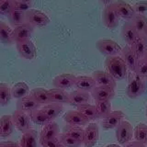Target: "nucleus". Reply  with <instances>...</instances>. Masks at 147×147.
Instances as JSON below:
<instances>
[{
    "label": "nucleus",
    "instance_id": "5fc2aeb1",
    "mask_svg": "<svg viewBox=\"0 0 147 147\" xmlns=\"http://www.w3.org/2000/svg\"><path fill=\"white\" fill-rule=\"evenodd\" d=\"M18 147H20V146H18Z\"/></svg>",
    "mask_w": 147,
    "mask_h": 147
},
{
    "label": "nucleus",
    "instance_id": "c03bdc74",
    "mask_svg": "<svg viewBox=\"0 0 147 147\" xmlns=\"http://www.w3.org/2000/svg\"><path fill=\"white\" fill-rule=\"evenodd\" d=\"M14 9L20 10L21 12H27L30 9H31V2H22L15 0V4H14Z\"/></svg>",
    "mask_w": 147,
    "mask_h": 147
},
{
    "label": "nucleus",
    "instance_id": "c9c22d12",
    "mask_svg": "<svg viewBox=\"0 0 147 147\" xmlns=\"http://www.w3.org/2000/svg\"><path fill=\"white\" fill-rule=\"evenodd\" d=\"M12 98L11 88L6 83H0V105L6 107Z\"/></svg>",
    "mask_w": 147,
    "mask_h": 147
},
{
    "label": "nucleus",
    "instance_id": "ea45409f",
    "mask_svg": "<svg viewBox=\"0 0 147 147\" xmlns=\"http://www.w3.org/2000/svg\"><path fill=\"white\" fill-rule=\"evenodd\" d=\"M134 73L139 76L141 78H142L144 80L147 78V62L144 58L139 59Z\"/></svg>",
    "mask_w": 147,
    "mask_h": 147
},
{
    "label": "nucleus",
    "instance_id": "a18cd8bd",
    "mask_svg": "<svg viewBox=\"0 0 147 147\" xmlns=\"http://www.w3.org/2000/svg\"><path fill=\"white\" fill-rule=\"evenodd\" d=\"M20 144L17 142L13 141H7V142H0V147H18Z\"/></svg>",
    "mask_w": 147,
    "mask_h": 147
},
{
    "label": "nucleus",
    "instance_id": "7ed1b4c3",
    "mask_svg": "<svg viewBox=\"0 0 147 147\" xmlns=\"http://www.w3.org/2000/svg\"><path fill=\"white\" fill-rule=\"evenodd\" d=\"M96 47L101 53L106 55L107 57L118 56L119 54H121L122 50L118 42L109 39H101L98 40L96 43Z\"/></svg>",
    "mask_w": 147,
    "mask_h": 147
},
{
    "label": "nucleus",
    "instance_id": "20e7f679",
    "mask_svg": "<svg viewBox=\"0 0 147 147\" xmlns=\"http://www.w3.org/2000/svg\"><path fill=\"white\" fill-rule=\"evenodd\" d=\"M26 22L31 27L41 28L47 26L50 23V18L46 14L38 9H30L25 13Z\"/></svg>",
    "mask_w": 147,
    "mask_h": 147
},
{
    "label": "nucleus",
    "instance_id": "bb28decb",
    "mask_svg": "<svg viewBox=\"0 0 147 147\" xmlns=\"http://www.w3.org/2000/svg\"><path fill=\"white\" fill-rule=\"evenodd\" d=\"M63 105L58 104V103H49L47 105H45L42 107L43 112L46 114L51 121H53V119H56L60 113L63 111Z\"/></svg>",
    "mask_w": 147,
    "mask_h": 147
},
{
    "label": "nucleus",
    "instance_id": "2f4dec72",
    "mask_svg": "<svg viewBox=\"0 0 147 147\" xmlns=\"http://www.w3.org/2000/svg\"><path fill=\"white\" fill-rule=\"evenodd\" d=\"M96 109L98 112V119H105L108 115L110 114L111 110V104L109 100L105 101H96Z\"/></svg>",
    "mask_w": 147,
    "mask_h": 147
},
{
    "label": "nucleus",
    "instance_id": "72a5a7b5",
    "mask_svg": "<svg viewBox=\"0 0 147 147\" xmlns=\"http://www.w3.org/2000/svg\"><path fill=\"white\" fill-rule=\"evenodd\" d=\"M30 118L35 124H38V125L44 126L49 122H51L50 119L46 116V114L43 112V110L41 109H37L32 112H30Z\"/></svg>",
    "mask_w": 147,
    "mask_h": 147
},
{
    "label": "nucleus",
    "instance_id": "423d86ee",
    "mask_svg": "<svg viewBox=\"0 0 147 147\" xmlns=\"http://www.w3.org/2000/svg\"><path fill=\"white\" fill-rule=\"evenodd\" d=\"M133 137V128L129 121H123L116 129V138L119 144H125Z\"/></svg>",
    "mask_w": 147,
    "mask_h": 147
},
{
    "label": "nucleus",
    "instance_id": "4468645a",
    "mask_svg": "<svg viewBox=\"0 0 147 147\" xmlns=\"http://www.w3.org/2000/svg\"><path fill=\"white\" fill-rule=\"evenodd\" d=\"M76 78V76L72 75V74H62V75H59L53 78V85L54 88L64 90L75 86Z\"/></svg>",
    "mask_w": 147,
    "mask_h": 147
},
{
    "label": "nucleus",
    "instance_id": "f3484780",
    "mask_svg": "<svg viewBox=\"0 0 147 147\" xmlns=\"http://www.w3.org/2000/svg\"><path fill=\"white\" fill-rule=\"evenodd\" d=\"M64 121L69 125L74 126H85L88 123V119H87L84 115L78 110H69L68 112L64 115Z\"/></svg>",
    "mask_w": 147,
    "mask_h": 147
},
{
    "label": "nucleus",
    "instance_id": "1a4fd4ad",
    "mask_svg": "<svg viewBox=\"0 0 147 147\" xmlns=\"http://www.w3.org/2000/svg\"><path fill=\"white\" fill-rule=\"evenodd\" d=\"M32 32H33V27H31L28 23H24L20 26H17L13 30V40L16 43L22 42L30 40Z\"/></svg>",
    "mask_w": 147,
    "mask_h": 147
},
{
    "label": "nucleus",
    "instance_id": "3c124183",
    "mask_svg": "<svg viewBox=\"0 0 147 147\" xmlns=\"http://www.w3.org/2000/svg\"><path fill=\"white\" fill-rule=\"evenodd\" d=\"M144 35L146 36V38H147V27L145 28V30H144Z\"/></svg>",
    "mask_w": 147,
    "mask_h": 147
},
{
    "label": "nucleus",
    "instance_id": "5701e85b",
    "mask_svg": "<svg viewBox=\"0 0 147 147\" xmlns=\"http://www.w3.org/2000/svg\"><path fill=\"white\" fill-rule=\"evenodd\" d=\"M14 123L12 115H4L0 118V136L8 137L14 131Z\"/></svg>",
    "mask_w": 147,
    "mask_h": 147
},
{
    "label": "nucleus",
    "instance_id": "b1692460",
    "mask_svg": "<svg viewBox=\"0 0 147 147\" xmlns=\"http://www.w3.org/2000/svg\"><path fill=\"white\" fill-rule=\"evenodd\" d=\"M20 147H38V132L30 129L23 133Z\"/></svg>",
    "mask_w": 147,
    "mask_h": 147
},
{
    "label": "nucleus",
    "instance_id": "cd10ccee",
    "mask_svg": "<svg viewBox=\"0 0 147 147\" xmlns=\"http://www.w3.org/2000/svg\"><path fill=\"white\" fill-rule=\"evenodd\" d=\"M30 95L33 96L40 105L45 106L51 103L49 91L47 89L43 88V87H37V88L32 89Z\"/></svg>",
    "mask_w": 147,
    "mask_h": 147
},
{
    "label": "nucleus",
    "instance_id": "e433bc0d",
    "mask_svg": "<svg viewBox=\"0 0 147 147\" xmlns=\"http://www.w3.org/2000/svg\"><path fill=\"white\" fill-rule=\"evenodd\" d=\"M131 24L134 26L138 33H144L145 28L147 27V18L144 15L135 14L133 18L130 20Z\"/></svg>",
    "mask_w": 147,
    "mask_h": 147
},
{
    "label": "nucleus",
    "instance_id": "473e14b6",
    "mask_svg": "<svg viewBox=\"0 0 147 147\" xmlns=\"http://www.w3.org/2000/svg\"><path fill=\"white\" fill-rule=\"evenodd\" d=\"M7 18L9 22H10V24L14 28L26 23L25 12H21L20 10H17V9H13V10L7 15Z\"/></svg>",
    "mask_w": 147,
    "mask_h": 147
},
{
    "label": "nucleus",
    "instance_id": "7c9ffc66",
    "mask_svg": "<svg viewBox=\"0 0 147 147\" xmlns=\"http://www.w3.org/2000/svg\"><path fill=\"white\" fill-rule=\"evenodd\" d=\"M13 41V30L6 23L0 22V42L11 44Z\"/></svg>",
    "mask_w": 147,
    "mask_h": 147
},
{
    "label": "nucleus",
    "instance_id": "9b49d317",
    "mask_svg": "<svg viewBox=\"0 0 147 147\" xmlns=\"http://www.w3.org/2000/svg\"><path fill=\"white\" fill-rule=\"evenodd\" d=\"M92 77L95 80L96 84L98 86H107L115 89L117 86L116 80L109 75L108 72L105 71H95L92 75Z\"/></svg>",
    "mask_w": 147,
    "mask_h": 147
},
{
    "label": "nucleus",
    "instance_id": "6ab92c4d",
    "mask_svg": "<svg viewBox=\"0 0 147 147\" xmlns=\"http://www.w3.org/2000/svg\"><path fill=\"white\" fill-rule=\"evenodd\" d=\"M138 59H144L147 53V38L144 33H140L131 46Z\"/></svg>",
    "mask_w": 147,
    "mask_h": 147
},
{
    "label": "nucleus",
    "instance_id": "4c0bfd02",
    "mask_svg": "<svg viewBox=\"0 0 147 147\" xmlns=\"http://www.w3.org/2000/svg\"><path fill=\"white\" fill-rule=\"evenodd\" d=\"M63 133L71 136L75 139L83 142V137H84V130L79 126H74V125H67L64 127Z\"/></svg>",
    "mask_w": 147,
    "mask_h": 147
},
{
    "label": "nucleus",
    "instance_id": "864d4df0",
    "mask_svg": "<svg viewBox=\"0 0 147 147\" xmlns=\"http://www.w3.org/2000/svg\"><path fill=\"white\" fill-rule=\"evenodd\" d=\"M60 147H64V146H63V145H61V146H60Z\"/></svg>",
    "mask_w": 147,
    "mask_h": 147
},
{
    "label": "nucleus",
    "instance_id": "c85d7f7f",
    "mask_svg": "<svg viewBox=\"0 0 147 147\" xmlns=\"http://www.w3.org/2000/svg\"><path fill=\"white\" fill-rule=\"evenodd\" d=\"M30 92V87L24 82H18L15 84L11 88V96L16 99L24 98Z\"/></svg>",
    "mask_w": 147,
    "mask_h": 147
},
{
    "label": "nucleus",
    "instance_id": "dca6fc26",
    "mask_svg": "<svg viewBox=\"0 0 147 147\" xmlns=\"http://www.w3.org/2000/svg\"><path fill=\"white\" fill-rule=\"evenodd\" d=\"M121 55H122L121 58L123 59V61L125 62L127 68L131 72L134 73L135 69H136L137 63H138V61H139V59H138L136 54L132 51L131 46H129V45L124 46L121 50Z\"/></svg>",
    "mask_w": 147,
    "mask_h": 147
},
{
    "label": "nucleus",
    "instance_id": "a878e982",
    "mask_svg": "<svg viewBox=\"0 0 147 147\" xmlns=\"http://www.w3.org/2000/svg\"><path fill=\"white\" fill-rule=\"evenodd\" d=\"M60 132V128L55 121H51L43 126L40 133V139H53L57 138Z\"/></svg>",
    "mask_w": 147,
    "mask_h": 147
},
{
    "label": "nucleus",
    "instance_id": "a211bd4d",
    "mask_svg": "<svg viewBox=\"0 0 147 147\" xmlns=\"http://www.w3.org/2000/svg\"><path fill=\"white\" fill-rule=\"evenodd\" d=\"M91 96L96 101H105L112 99L115 96V89L107 86H96L91 91Z\"/></svg>",
    "mask_w": 147,
    "mask_h": 147
},
{
    "label": "nucleus",
    "instance_id": "ddd939ff",
    "mask_svg": "<svg viewBox=\"0 0 147 147\" xmlns=\"http://www.w3.org/2000/svg\"><path fill=\"white\" fill-rule=\"evenodd\" d=\"M17 50L20 55L27 60H33L36 57L37 50L30 40L17 43Z\"/></svg>",
    "mask_w": 147,
    "mask_h": 147
},
{
    "label": "nucleus",
    "instance_id": "4be33fe9",
    "mask_svg": "<svg viewBox=\"0 0 147 147\" xmlns=\"http://www.w3.org/2000/svg\"><path fill=\"white\" fill-rule=\"evenodd\" d=\"M75 86L78 90L89 92L92 91L96 86V84L92 76H76Z\"/></svg>",
    "mask_w": 147,
    "mask_h": 147
},
{
    "label": "nucleus",
    "instance_id": "6e6552de",
    "mask_svg": "<svg viewBox=\"0 0 147 147\" xmlns=\"http://www.w3.org/2000/svg\"><path fill=\"white\" fill-rule=\"evenodd\" d=\"M98 140V124L90 123L84 130L83 144L86 147H93L96 144Z\"/></svg>",
    "mask_w": 147,
    "mask_h": 147
},
{
    "label": "nucleus",
    "instance_id": "2eb2a0df",
    "mask_svg": "<svg viewBox=\"0 0 147 147\" xmlns=\"http://www.w3.org/2000/svg\"><path fill=\"white\" fill-rule=\"evenodd\" d=\"M40 104L37 102L36 99L31 95H27L24 98L18 99L16 107L18 110H21L23 112H32L33 110L39 109Z\"/></svg>",
    "mask_w": 147,
    "mask_h": 147
},
{
    "label": "nucleus",
    "instance_id": "49530a36",
    "mask_svg": "<svg viewBox=\"0 0 147 147\" xmlns=\"http://www.w3.org/2000/svg\"><path fill=\"white\" fill-rule=\"evenodd\" d=\"M124 147H146V145L138 141H133V142H129V144H126Z\"/></svg>",
    "mask_w": 147,
    "mask_h": 147
},
{
    "label": "nucleus",
    "instance_id": "79ce46f5",
    "mask_svg": "<svg viewBox=\"0 0 147 147\" xmlns=\"http://www.w3.org/2000/svg\"><path fill=\"white\" fill-rule=\"evenodd\" d=\"M40 144L42 147H60L62 145L59 138L53 139H40Z\"/></svg>",
    "mask_w": 147,
    "mask_h": 147
},
{
    "label": "nucleus",
    "instance_id": "39448f33",
    "mask_svg": "<svg viewBox=\"0 0 147 147\" xmlns=\"http://www.w3.org/2000/svg\"><path fill=\"white\" fill-rule=\"evenodd\" d=\"M119 18L116 12L113 4L106 6L102 12V22L106 28L109 30L116 29L119 25Z\"/></svg>",
    "mask_w": 147,
    "mask_h": 147
},
{
    "label": "nucleus",
    "instance_id": "37998d69",
    "mask_svg": "<svg viewBox=\"0 0 147 147\" xmlns=\"http://www.w3.org/2000/svg\"><path fill=\"white\" fill-rule=\"evenodd\" d=\"M133 10L135 14H140V15H144L147 12V1H139L135 3L132 6Z\"/></svg>",
    "mask_w": 147,
    "mask_h": 147
},
{
    "label": "nucleus",
    "instance_id": "f257e3e1",
    "mask_svg": "<svg viewBox=\"0 0 147 147\" xmlns=\"http://www.w3.org/2000/svg\"><path fill=\"white\" fill-rule=\"evenodd\" d=\"M107 72L115 80H122L127 76L128 68L121 56H109L105 60Z\"/></svg>",
    "mask_w": 147,
    "mask_h": 147
},
{
    "label": "nucleus",
    "instance_id": "393cba45",
    "mask_svg": "<svg viewBox=\"0 0 147 147\" xmlns=\"http://www.w3.org/2000/svg\"><path fill=\"white\" fill-rule=\"evenodd\" d=\"M49 95L51 103H58V104H68L69 103V94L63 89L52 88L49 89Z\"/></svg>",
    "mask_w": 147,
    "mask_h": 147
},
{
    "label": "nucleus",
    "instance_id": "de8ad7c7",
    "mask_svg": "<svg viewBox=\"0 0 147 147\" xmlns=\"http://www.w3.org/2000/svg\"><path fill=\"white\" fill-rule=\"evenodd\" d=\"M113 1H114V0H99V2L102 4V5H104L105 7L106 6H109V5L113 4Z\"/></svg>",
    "mask_w": 147,
    "mask_h": 147
},
{
    "label": "nucleus",
    "instance_id": "c756f323",
    "mask_svg": "<svg viewBox=\"0 0 147 147\" xmlns=\"http://www.w3.org/2000/svg\"><path fill=\"white\" fill-rule=\"evenodd\" d=\"M77 110L84 115L88 121H94V119H98V112H96V109L95 105H91L89 103L83 104L81 106H78Z\"/></svg>",
    "mask_w": 147,
    "mask_h": 147
},
{
    "label": "nucleus",
    "instance_id": "a19ab883",
    "mask_svg": "<svg viewBox=\"0 0 147 147\" xmlns=\"http://www.w3.org/2000/svg\"><path fill=\"white\" fill-rule=\"evenodd\" d=\"M15 0H0V15L7 16L14 9Z\"/></svg>",
    "mask_w": 147,
    "mask_h": 147
},
{
    "label": "nucleus",
    "instance_id": "f704fd0d",
    "mask_svg": "<svg viewBox=\"0 0 147 147\" xmlns=\"http://www.w3.org/2000/svg\"><path fill=\"white\" fill-rule=\"evenodd\" d=\"M133 137L144 144H147V125L144 123H139L133 130Z\"/></svg>",
    "mask_w": 147,
    "mask_h": 147
},
{
    "label": "nucleus",
    "instance_id": "8fccbe9b",
    "mask_svg": "<svg viewBox=\"0 0 147 147\" xmlns=\"http://www.w3.org/2000/svg\"><path fill=\"white\" fill-rule=\"evenodd\" d=\"M18 1H22V2H31L32 0H18Z\"/></svg>",
    "mask_w": 147,
    "mask_h": 147
},
{
    "label": "nucleus",
    "instance_id": "09e8293b",
    "mask_svg": "<svg viewBox=\"0 0 147 147\" xmlns=\"http://www.w3.org/2000/svg\"><path fill=\"white\" fill-rule=\"evenodd\" d=\"M106 147H121L119 144H109V145H107Z\"/></svg>",
    "mask_w": 147,
    "mask_h": 147
},
{
    "label": "nucleus",
    "instance_id": "f03ea898",
    "mask_svg": "<svg viewBox=\"0 0 147 147\" xmlns=\"http://www.w3.org/2000/svg\"><path fill=\"white\" fill-rule=\"evenodd\" d=\"M145 91L144 80L135 73H132L129 76V84L126 88V95L130 98H137Z\"/></svg>",
    "mask_w": 147,
    "mask_h": 147
},
{
    "label": "nucleus",
    "instance_id": "9d476101",
    "mask_svg": "<svg viewBox=\"0 0 147 147\" xmlns=\"http://www.w3.org/2000/svg\"><path fill=\"white\" fill-rule=\"evenodd\" d=\"M113 6L116 9L119 18L125 20L126 21H130L133 16L135 15V12L133 10L132 7L123 0H118L116 2H113Z\"/></svg>",
    "mask_w": 147,
    "mask_h": 147
},
{
    "label": "nucleus",
    "instance_id": "aec40b11",
    "mask_svg": "<svg viewBox=\"0 0 147 147\" xmlns=\"http://www.w3.org/2000/svg\"><path fill=\"white\" fill-rule=\"evenodd\" d=\"M138 35H139V33H138L134 26L131 23V21H126L124 23L121 29V36L124 40L126 41L127 45L131 46L137 39Z\"/></svg>",
    "mask_w": 147,
    "mask_h": 147
},
{
    "label": "nucleus",
    "instance_id": "0eeeda50",
    "mask_svg": "<svg viewBox=\"0 0 147 147\" xmlns=\"http://www.w3.org/2000/svg\"><path fill=\"white\" fill-rule=\"evenodd\" d=\"M14 126L21 132H26L30 129V118L26 112L16 109L12 115Z\"/></svg>",
    "mask_w": 147,
    "mask_h": 147
},
{
    "label": "nucleus",
    "instance_id": "58836bf2",
    "mask_svg": "<svg viewBox=\"0 0 147 147\" xmlns=\"http://www.w3.org/2000/svg\"><path fill=\"white\" fill-rule=\"evenodd\" d=\"M59 140L61 142L62 145H63L64 147H80L82 144V142L65 134V133L60 134Z\"/></svg>",
    "mask_w": 147,
    "mask_h": 147
},
{
    "label": "nucleus",
    "instance_id": "603ef678",
    "mask_svg": "<svg viewBox=\"0 0 147 147\" xmlns=\"http://www.w3.org/2000/svg\"><path fill=\"white\" fill-rule=\"evenodd\" d=\"M144 59L146 60V62H147V53H146V55H145V57H144Z\"/></svg>",
    "mask_w": 147,
    "mask_h": 147
},
{
    "label": "nucleus",
    "instance_id": "f8f14e48",
    "mask_svg": "<svg viewBox=\"0 0 147 147\" xmlns=\"http://www.w3.org/2000/svg\"><path fill=\"white\" fill-rule=\"evenodd\" d=\"M124 113L121 110H115L111 111L109 115H108L102 121V127L104 130H112L121 124L123 121Z\"/></svg>",
    "mask_w": 147,
    "mask_h": 147
},
{
    "label": "nucleus",
    "instance_id": "412c9836",
    "mask_svg": "<svg viewBox=\"0 0 147 147\" xmlns=\"http://www.w3.org/2000/svg\"><path fill=\"white\" fill-rule=\"evenodd\" d=\"M90 100V95L88 92L82 91V90H76L69 94V105L72 106H81L83 104L88 103Z\"/></svg>",
    "mask_w": 147,
    "mask_h": 147
}]
</instances>
